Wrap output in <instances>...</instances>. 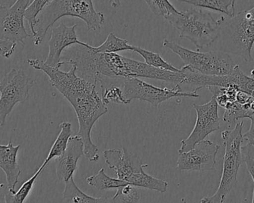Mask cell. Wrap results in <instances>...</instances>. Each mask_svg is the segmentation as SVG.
Returning a JSON list of instances; mask_svg holds the SVG:
<instances>
[{"label":"cell","instance_id":"cell-1","mask_svg":"<svg viewBox=\"0 0 254 203\" xmlns=\"http://www.w3.org/2000/svg\"><path fill=\"white\" fill-rule=\"evenodd\" d=\"M28 63L34 69L47 74L53 87L72 104L79 125L78 135L84 142V155L92 162L97 161L99 149L92 142V129L108 109L96 91V84L77 76L75 65H72L69 72H63L59 66H49L39 59H29Z\"/></svg>","mask_w":254,"mask_h":203},{"label":"cell","instance_id":"cell-2","mask_svg":"<svg viewBox=\"0 0 254 203\" xmlns=\"http://www.w3.org/2000/svg\"><path fill=\"white\" fill-rule=\"evenodd\" d=\"M66 16L79 18L93 31L100 29L105 20V15L96 11L93 0H53L38 16L36 35L33 37L35 45L42 44L49 29Z\"/></svg>","mask_w":254,"mask_h":203},{"label":"cell","instance_id":"cell-3","mask_svg":"<svg viewBox=\"0 0 254 203\" xmlns=\"http://www.w3.org/2000/svg\"><path fill=\"white\" fill-rule=\"evenodd\" d=\"M221 25L217 49L229 54L239 56L245 61H253L254 45V7L233 17L218 19Z\"/></svg>","mask_w":254,"mask_h":203},{"label":"cell","instance_id":"cell-4","mask_svg":"<svg viewBox=\"0 0 254 203\" xmlns=\"http://www.w3.org/2000/svg\"><path fill=\"white\" fill-rule=\"evenodd\" d=\"M179 32V37L191 41L198 50L209 47L218 39L221 25L212 14L202 10L180 11L166 19Z\"/></svg>","mask_w":254,"mask_h":203},{"label":"cell","instance_id":"cell-5","mask_svg":"<svg viewBox=\"0 0 254 203\" xmlns=\"http://www.w3.org/2000/svg\"><path fill=\"white\" fill-rule=\"evenodd\" d=\"M102 74L113 79L146 78L182 85L185 79L184 72H175L150 66L146 63L123 57L117 53H108L102 65Z\"/></svg>","mask_w":254,"mask_h":203},{"label":"cell","instance_id":"cell-6","mask_svg":"<svg viewBox=\"0 0 254 203\" xmlns=\"http://www.w3.org/2000/svg\"><path fill=\"white\" fill-rule=\"evenodd\" d=\"M243 124V121L238 123L233 130H224L221 133V138L225 145V152L221 182L216 192L210 197L202 199L200 203H223L236 185L238 171L244 161L242 147L244 139Z\"/></svg>","mask_w":254,"mask_h":203},{"label":"cell","instance_id":"cell-7","mask_svg":"<svg viewBox=\"0 0 254 203\" xmlns=\"http://www.w3.org/2000/svg\"><path fill=\"white\" fill-rule=\"evenodd\" d=\"M163 46L179 56L186 65L203 75H227L236 66L230 54L219 50L207 52L191 51L167 39L163 41Z\"/></svg>","mask_w":254,"mask_h":203},{"label":"cell","instance_id":"cell-8","mask_svg":"<svg viewBox=\"0 0 254 203\" xmlns=\"http://www.w3.org/2000/svg\"><path fill=\"white\" fill-rule=\"evenodd\" d=\"M35 81L28 76L24 71L12 69L0 82V124H5L7 117L17 103L26 102L29 98V91L35 85Z\"/></svg>","mask_w":254,"mask_h":203},{"label":"cell","instance_id":"cell-9","mask_svg":"<svg viewBox=\"0 0 254 203\" xmlns=\"http://www.w3.org/2000/svg\"><path fill=\"white\" fill-rule=\"evenodd\" d=\"M123 90L129 103L138 99L154 106L175 98H199L197 91L183 92L181 86H175L173 89L160 88L138 78H123Z\"/></svg>","mask_w":254,"mask_h":203},{"label":"cell","instance_id":"cell-10","mask_svg":"<svg viewBox=\"0 0 254 203\" xmlns=\"http://www.w3.org/2000/svg\"><path fill=\"white\" fill-rule=\"evenodd\" d=\"M193 107L197 114L195 124L190 136L181 141L178 152L190 151L209 134L220 129L218 104L214 96L207 103L202 105L193 104Z\"/></svg>","mask_w":254,"mask_h":203},{"label":"cell","instance_id":"cell-11","mask_svg":"<svg viewBox=\"0 0 254 203\" xmlns=\"http://www.w3.org/2000/svg\"><path fill=\"white\" fill-rule=\"evenodd\" d=\"M33 0H17L11 7H0V40L21 43L29 35L24 25L26 9Z\"/></svg>","mask_w":254,"mask_h":203},{"label":"cell","instance_id":"cell-12","mask_svg":"<svg viewBox=\"0 0 254 203\" xmlns=\"http://www.w3.org/2000/svg\"><path fill=\"white\" fill-rule=\"evenodd\" d=\"M220 145L203 140L187 152H178L177 168L181 171H206L215 168Z\"/></svg>","mask_w":254,"mask_h":203},{"label":"cell","instance_id":"cell-13","mask_svg":"<svg viewBox=\"0 0 254 203\" xmlns=\"http://www.w3.org/2000/svg\"><path fill=\"white\" fill-rule=\"evenodd\" d=\"M76 27V24L67 26L64 23H61L57 27L53 28L51 38L49 42L50 51L45 61L47 65L61 67L62 54L66 49L74 44H85V43L81 42L78 39L75 31Z\"/></svg>","mask_w":254,"mask_h":203},{"label":"cell","instance_id":"cell-14","mask_svg":"<svg viewBox=\"0 0 254 203\" xmlns=\"http://www.w3.org/2000/svg\"><path fill=\"white\" fill-rule=\"evenodd\" d=\"M103 155L108 167L115 170L117 177L123 180H126L130 175L148 167V164H143L137 155L125 148L105 150Z\"/></svg>","mask_w":254,"mask_h":203},{"label":"cell","instance_id":"cell-15","mask_svg":"<svg viewBox=\"0 0 254 203\" xmlns=\"http://www.w3.org/2000/svg\"><path fill=\"white\" fill-rule=\"evenodd\" d=\"M84 154V145L81 136H72L67 148L61 156L56 159V174L59 180H69L78 170V162Z\"/></svg>","mask_w":254,"mask_h":203},{"label":"cell","instance_id":"cell-16","mask_svg":"<svg viewBox=\"0 0 254 203\" xmlns=\"http://www.w3.org/2000/svg\"><path fill=\"white\" fill-rule=\"evenodd\" d=\"M20 145L14 146L10 141L7 145H0V167L6 175L8 191L15 192L16 185L21 174V170L17 162V154Z\"/></svg>","mask_w":254,"mask_h":203},{"label":"cell","instance_id":"cell-17","mask_svg":"<svg viewBox=\"0 0 254 203\" xmlns=\"http://www.w3.org/2000/svg\"><path fill=\"white\" fill-rule=\"evenodd\" d=\"M223 120L229 124H234L236 121L243 118H250L254 115V97L245 103L237 101L230 102L224 107Z\"/></svg>","mask_w":254,"mask_h":203},{"label":"cell","instance_id":"cell-18","mask_svg":"<svg viewBox=\"0 0 254 203\" xmlns=\"http://www.w3.org/2000/svg\"><path fill=\"white\" fill-rule=\"evenodd\" d=\"M60 127V133H59L57 139L55 141L54 144L49 152L48 156L41 166V168H45L46 165L53 158L61 156L67 148L68 143H69V139L72 134V124L69 122H63L61 124Z\"/></svg>","mask_w":254,"mask_h":203},{"label":"cell","instance_id":"cell-19","mask_svg":"<svg viewBox=\"0 0 254 203\" xmlns=\"http://www.w3.org/2000/svg\"><path fill=\"white\" fill-rule=\"evenodd\" d=\"M183 3L190 4L199 8H207L226 14L229 17L235 15L236 0H178Z\"/></svg>","mask_w":254,"mask_h":203},{"label":"cell","instance_id":"cell-20","mask_svg":"<svg viewBox=\"0 0 254 203\" xmlns=\"http://www.w3.org/2000/svg\"><path fill=\"white\" fill-rule=\"evenodd\" d=\"M131 185L139 188H148L152 191L165 193L167 191L168 182L162 179L153 177L151 175L145 173L143 170L137 173H133L126 179V180Z\"/></svg>","mask_w":254,"mask_h":203},{"label":"cell","instance_id":"cell-21","mask_svg":"<svg viewBox=\"0 0 254 203\" xmlns=\"http://www.w3.org/2000/svg\"><path fill=\"white\" fill-rule=\"evenodd\" d=\"M64 191L63 192V199L66 203H99L110 202V200L102 198H96L90 197L81 191L74 181L73 176L65 182Z\"/></svg>","mask_w":254,"mask_h":203},{"label":"cell","instance_id":"cell-22","mask_svg":"<svg viewBox=\"0 0 254 203\" xmlns=\"http://www.w3.org/2000/svg\"><path fill=\"white\" fill-rule=\"evenodd\" d=\"M87 182L90 186L96 188L99 191L118 188L123 185H127L129 182L120 179H114L110 177L105 173V169L102 168L97 174L93 175L87 178Z\"/></svg>","mask_w":254,"mask_h":203},{"label":"cell","instance_id":"cell-23","mask_svg":"<svg viewBox=\"0 0 254 203\" xmlns=\"http://www.w3.org/2000/svg\"><path fill=\"white\" fill-rule=\"evenodd\" d=\"M133 46L128 44L127 40L118 38L113 33H110L105 42L98 47H92L97 53H117L122 51H133Z\"/></svg>","mask_w":254,"mask_h":203},{"label":"cell","instance_id":"cell-24","mask_svg":"<svg viewBox=\"0 0 254 203\" xmlns=\"http://www.w3.org/2000/svg\"><path fill=\"white\" fill-rule=\"evenodd\" d=\"M44 169L40 167L38 171L33 175L32 177L28 179L26 182H25L22 185V186L20 187L18 191H15V192H11V191H8V192L5 193V203H23V202L26 200L29 194H30L35 181L37 180L40 174L44 171Z\"/></svg>","mask_w":254,"mask_h":203},{"label":"cell","instance_id":"cell-25","mask_svg":"<svg viewBox=\"0 0 254 203\" xmlns=\"http://www.w3.org/2000/svg\"><path fill=\"white\" fill-rule=\"evenodd\" d=\"M132 51L138 53L139 55L142 56L144 60H145V63L150 65V66L159 68V69H165V70L172 71V72H181V69L175 67L170 63L166 62L158 53L152 52V51L144 50L141 47H134V46H133V51Z\"/></svg>","mask_w":254,"mask_h":203},{"label":"cell","instance_id":"cell-26","mask_svg":"<svg viewBox=\"0 0 254 203\" xmlns=\"http://www.w3.org/2000/svg\"><path fill=\"white\" fill-rule=\"evenodd\" d=\"M53 0H33L25 14V19L29 23L31 32L33 37L36 35V27L38 26V16L44 11L46 7L52 3Z\"/></svg>","mask_w":254,"mask_h":203},{"label":"cell","instance_id":"cell-27","mask_svg":"<svg viewBox=\"0 0 254 203\" xmlns=\"http://www.w3.org/2000/svg\"><path fill=\"white\" fill-rule=\"evenodd\" d=\"M140 197L139 187L128 183L117 188V193L110 202L116 203H138Z\"/></svg>","mask_w":254,"mask_h":203},{"label":"cell","instance_id":"cell-28","mask_svg":"<svg viewBox=\"0 0 254 203\" xmlns=\"http://www.w3.org/2000/svg\"><path fill=\"white\" fill-rule=\"evenodd\" d=\"M102 89V99L105 104L114 103L117 104H128V101L126 99L123 88L116 85L106 86L101 84Z\"/></svg>","mask_w":254,"mask_h":203},{"label":"cell","instance_id":"cell-29","mask_svg":"<svg viewBox=\"0 0 254 203\" xmlns=\"http://www.w3.org/2000/svg\"><path fill=\"white\" fill-rule=\"evenodd\" d=\"M153 14L158 17L167 19L173 14H178L179 11L171 3L169 0H144Z\"/></svg>","mask_w":254,"mask_h":203},{"label":"cell","instance_id":"cell-30","mask_svg":"<svg viewBox=\"0 0 254 203\" xmlns=\"http://www.w3.org/2000/svg\"><path fill=\"white\" fill-rule=\"evenodd\" d=\"M17 45V43L0 40V54L5 58H10L15 51Z\"/></svg>","mask_w":254,"mask_h":203},{"label":"cell","instance_id":"cell-31","mask_svg":"<svg viewBox=\"0 0 254 203\" xmlns=\"http://www.w3.org/2000/svg\"><path fill=\"white\" fill-rule=\"evenodd\" d=\"M249 119L251 120V126L248 131L243 135V137L248 141V145L254 147V115L251 116Z\"/></svg>","mask_w":254,"mask_h":203},{"label":"cell","instance_id":"cell-32","mask_svg":"<svg viewBox=\"0 0 254 203\" xmlns=\"http://www.w3.org/2000/svg\"><path fill=\"white\" fill-rule=\"evenodd\" d=\"M244 156H245L244 161L246 164L247 169H248V172H249L250 175H251L254 182V159L250 156H248V155H244Z\"/></svg>","mask_w":254,"mask_h":203},{"label":"cell","instance_id":"cell-33","mask_svg":"<svg viewBox=\"0 0 254 203\" xmlns=\"http://www.w3.org/2000/svg\"><path fill=\"white\" fill-rule=\"evenodd\" d=\"M242 152L243 155H248L254 159V147L252 145L248 144L246 146L242 147Z\"/></svg>","mask_w":254,"mask_h":203},{"label":"cell","instance_id":"cell-34","mask_svg":"<svg viewBox=\"0 0 254 203\" xmlns=\"http://www.w3.org/2000/svg\"><path fill=\"white\" fill-rule=\"evenodd\" d=\"M110 3H111V7L113 8H118L119 6H120L121 3H120V0H109Z\"/></svg>","mask_w":254,"mask_h":203},{"label":"cell","instance_id":"cell-35","mask_svg":"<svg viewBox=\"0 0 254 203\" xmlns=\"http://www.w3.org/2000/svg\"><path fill=\"white\" fill-rule=\"evenodd\" d=\"M252 203H254V192H253Z\"/></svg>","mask_w":254,"mask_h":203},{"label":"cell","instance_id":"cell-36","mask_svg":"<svg viewBox=\"0 0 254 203\" xmlns=\"http://www.w3.org/2000/svg\"><path fill=\"white\" fill-rule=\"evenodd\" d=\"M251 76L254 77V70L251 71Z\"/></svg>","mask_w":254,"mask_h":203},{"label":"cell","instance_id":"cell-37","mask_svg":"<svg viewBox=\"0 0 254 203\" xmlns=\"http://www.w3.org/2000/svg\"><path fill=\"white\" fill-rule=\"evenodd\" d=\"M252 96H254V93H253Z\"/></svg>","mask_w":254,"mask_h":203}]
</instances>
